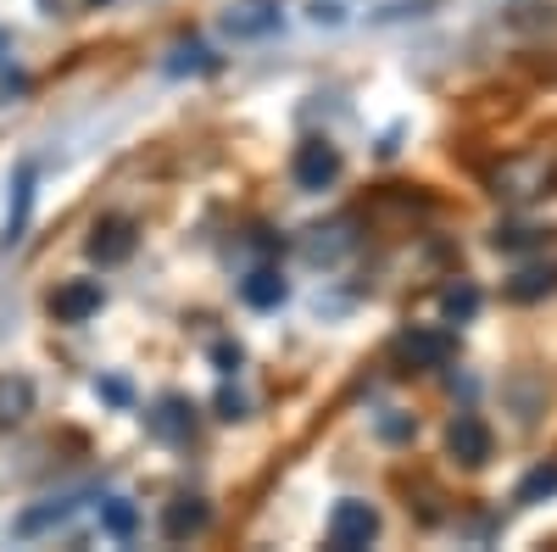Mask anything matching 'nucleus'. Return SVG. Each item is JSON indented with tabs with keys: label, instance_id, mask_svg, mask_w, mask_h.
I'll return each mask as SVG.
<instances>
[{
	"label": "nucleus",
	"instance_id": "1",
	"mask_svg": "<svg viewBox=\"0 0 557 552\" xmlns=\"http://www.w3.org/2000/svg\"><path fill=\"white\" fill-rule=\"evenodd\" d=\"M374 536H380L374 502H357V496L335 502V514H330V547H335V552H357V547H368Z\"/></svg>",
	"mask_w": 557,
	"mask_h": 552
},
{
	"label": "nucleus",
	"instance_id": "2",
	"mask_svg": "<svg viewBox=\"0 0 557 552\" xmlns=\"http://www.w3.org/2000/svg\"><path fill=\"white\" fill-rule=\"evenodd\" d=\"M290 179L301 184V191H330V184L341 179V151L330 140H301L296 157H290Z\"/></svg>",
	"mask_w": 557,
	"mask_h": 552
},
{
	"label": "nucleus",
	"instance_id": "3",
	"mask_svg": "<svg viewBox=\"0 0 557 552\" xmlns=\"http://www.w3.org/2000/svg\"><path fill=\"white\" fill-rule=\"evenodd\" d=\"M101 307H107L101 280H67V285L51 291V318H57V324H89Z\"/></svg>",
	"mask_w": 557,
	"mask_h": 552
},
{
	"label": "nucleus",
	"instance_id": "4",
	"mask_svg": "<svg viewBox=\"0 0 557 552\" xmlns=\"http://www.w3.org/2000/svg\"><path fill=\"white\" fill-rule=\"evenodd\" d=\"M134 246H139V235H134V223H128V218H101V223H96V235H89V257H96L101 268L128 262Z\"/></svg>",
	"mask_w": 557,
	"mask_h": 552
},
{
	"label": "nucleus",
	"instance_id": "5",
	"mask_svg": "<svg viewBox=\"0 0 557 552\" xmlns=\"http://www.w3.org/2000/svg\"><path fill=\"white\" fill-rule=\"evenodd\" d=\"M446 446H451V457H457V464L480 469L485 457H491V430L474 419V413H457V419H451V430H446Z\"/></svg>",
	"mask_w": 557,
	"mask_h": 552
},
{
	"label": "nucleus",
	"instance_id": "6",
	"mask_svg": "<svg viewBox=\"0 0 557 552\" xmlns=\"http://www.w3.org/2000/svg\"><path fill=\"white\" fill-rule=\"evenodd\" d=\"M552 184V162L546 157H519L496 173V196H541Z\"/></svg>",
	"mask_w": 557,
	"mask_h": 552
},
{
	"label": "nucleus",
	"instance_id": "7",
	"mask_svg": "<svg viewBox=\"0 0 557 552\" xmlns=\"http://www.w3.org/2000/svg\"><path fill=\"white\" fill-rule=\"evenodd\" d=\"M146 425L157 441H190L196 436V407L184 402V396H162L151 413H146Z\"/></svg>",
	"mask_w": 557,
	"mask_h": 552
},
{
	"label": "nucleus",
	"instance_id": "8",
	"mask_svg": "<svg viewBox=\"0 0 557 552\" xmlns=\"http://www.w3.org/2000/svg\"><path fill=\"white\" fill-rule=\"evenodd\" d=\"M451 335L446 330H401V341H396V352L412 363V368H441L446 357H451Z\"/></svg>",
	"mask_w": 557,
	"mask_h": 552
},
{
	"label": "nucleus",
	"instance_id": "9",
	"mask_svg": "<svg viewBox=\"0 0 557 552\" xmlns=\"http://www.w3.org/2000/svg\"><path fill=\"white\" fill-rule=\"evenodd\" d=\"M223 28L235 39H262L278 28V0H240V7H228Z\"/></svg>",
	"mask_w": 557,
	"mask_h": 552
},
{
	"label": "nucleus",
	"instance_id": "10",
	"mask_svg": "<svg viewBox=\"0 0 557 552\" xmlns=\"http://www.w3.org/2000/svg\"><path fill=\"white\" fill-rule=\"evenodd\" d=\"M207 525H212V508H207L201 496H178V502H168V508H162V536L168 541H190Z\"/></svg>",
	"mask_w": 557,
	"mask_h": 552
},
{
	"label": "nucleus",
	"instance_id": "11",
	"mask_svg": "<svg viewBox=\"0 0 557 552\" xmlns=\"http://www.w3.org/2000/svg\"><path fill=\"white\" fill-rule=\"evenodd\" d=\"M240 296H246V307H257V312H273L278 302L290 296V285H285V273H278V268H251L246 280H240Z\"/></svg>",
	"mask_w": 557,
	"mask_h": 552
},
{
	"label": "nucleus",
	"instance_id": "12",
	"mask_svg": "<svg viewBox=\"0 0 557 552\" xmlns=\"http://www.w3.org/2000/svg\"><path fill=\"white\" fill-rule=\"evenodd\" d=\"M34 413V380L28 375H0V425H23Z\"/></svg>",
	"mask_w": 557,
	"mask_h": 552
},
{
	"label": "nucleus",
	"instance_id": "13",
	"mask_svg": "<svg viewBox=\"0 0 557 552\" xmlns=\"http://www.w3.org/2000/svg\"><path fill=\"white\" fill-rule=\"evenodd\" d=\"M101 525H107V536L128 541V536H134V502H123V496H107V502H101Z\"/></svg>",
	"mask_w": 557,
	"mask_h": 552
},
{
	"label": "nucleus",
	"instance_id": "14",
	"mask_svg": "<svg viewBox=\"0 0 557 552\" xmlns=\"http://www.w3.org/2000/svg\"><path fill=\"white\" fill-rule=\"evenodd\" d=\"M441 307H446V318H457V324H469V318L480 312V291L462 280V285H451L446 296H441Z\"/></svg>",
	"mask_w": 557,
	"mask_h": 552
},
{
	"label": "nucleus",
	"instance_id": "15",
	"mask_svg": "<svg viewBox=\"0 0 557 552\" xmlns=\"http://www.w3.org/2000/svg\"><path fill=\"white\" fill-rule=\"evenodd\" d=\"M73 514V502H45V508H28L23 519H17V536H39L45 525H62Z\"/></svg>",
	"mask_w": 557,
	"mask_h": 552
},
{
	"label": "nucleus",
	"instance_id": "16",
	"mask_svg": "<svg viewBox=\"0 0 557 552\" xmlns=\"http://www.w3.org/2000/svg\"><path fill=\"white\" fill-rule=\"evenodd\" d=\"M28 207H34V173L23 168V173H17V212L7 218V246H12L17 235H23V223H28Z\"/></svg>",
	"mask_w": 557,
	"mask_h": 552
},
{
	"label": "nucleus",
	"instance_id": "17",
	"mask_svg": "<svg viewBox=\"0 0 557 552\" xmlns=\"http://www.w3.org/2000/svg\"><path fill=\"white\" fill-rule=\"evenodd\" d=\"M557 491V464H541L524 486H519V502H541V496H552Z\"/></svg>",
	"mask_w": 557,
	"mask_h": 552
},
{
	"label": "nucleus",
	"instance_id": "18",
	"mask_svg": "<svg viewBox=\"0 0 557 552\" xmlns=\"http://www.w3.org/2000/svg\"><path fill=\"white\" fill-rule=\"evenodd\" d=\"M541 291H552V273H519V285H513L519 302H530V296H541Z\"/></svg>",
	"mask_w": 557,
	"mask_h": 552
},
{
	"label": "nucleus",
	"instance_id": "19",
	"mask_svg": "<svg viewBox=\"0 0 557 552\" xmlns=\"http://www.w3.org/2000/svg\"><path fill=\"white\" fill-rule=\"evenodd\" d=\"M212 357H218V368H223V375H235V368H240V346H218Z\"/></svg>",
	"mask_w": 557,
	"mask_h": 552
},
{
	"label": "nucleus",
	"instance_id": "20",
	"mask_svg": "<svg viewBox=\"0 0 557 552\" xmlns=\"http://www.w3.org/2000/svg\"><path fill=\"white\" fill-rule=\"evenodd\" d=\"M101 396H107V402H128V385H123V380H107Z\"/></svg>",
	"mask_w": 557,
	"mask_h": 552
}]
</instances>
